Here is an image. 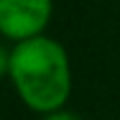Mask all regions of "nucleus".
<instances>
[{"label": "nucleus", "mask_w": 120, "mask_h": 120, "mask_svg": "<svg viewBox=\"0 0 120 120\" xmlns=\"http://www.w3.org/2000/svg\"><path fill=\"white\" fill-rule=\"evenodd\" d=\"M10 78L19 99L35 113L61 111L71 99L73 73L68 52L49 35L17 42L10 49Z\"/></svg>", "instance_id": "1"}, {"label": "nucleus", "mask_w": 120, "mask_h": 120, "mask_svg": "<svg viewBox=\"0 0 120 120\" xmlns=\"http://www.w3.org/2000/svg\"><path fill=\"white\" fill-rule=\"evenodd\" d=\"M54 0H0V35L17 42L45 35Z\"/></svg>", "instance_id": "2"}, {"label": "nucleus", "mask_w": 120, "mask_h": 120, "mask_svg": "<svg viewBox=\"0 0 120 120\" xmlns=\"http://www.w3.org/2000/svg\"><path fill=\"white\" fill-rule=\"evenodd\" d=\"M42 120H80L75 113H71V111H66V108H61V111H54V113H47V115H42Z\"/></svg>", "instance_id": "3"}, {"label": "nucleus", "mask_w": 120, "mask_h": 120, "mask_svg": "<svg viewBox=\"0 0 120 120\" xmlns=\"http://www.w3.org/2000/svg\"><path fill=\"white\" fill-rule=\"evenodd\" d=\"M10 75V52L0 45V78Z\"/></svg>", "instance_id": "4"}]
</instances>
